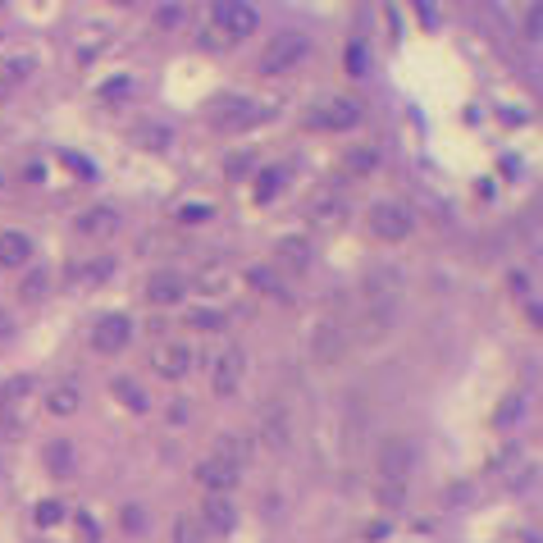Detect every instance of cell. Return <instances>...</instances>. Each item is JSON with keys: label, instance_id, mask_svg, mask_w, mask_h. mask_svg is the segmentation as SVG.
<instances>
[{"label": "cell", "instance_id": "6da1fadb", "mask_svg": "<svg viewBox=\"0 0 543 543\" xmlns=\"http://www.w3.org/2000/svg\"><path fill=\"white\" fill-rule=\"evenodd\" d=\"M357 124H361V106L347 96H320L307 110V128H320V133H347Z\"/></svg>", "mask_w": 543, "mask_h": 543}, {"label": "cell", "instance_id": "7a4b0ae2", "mask_svg": "<svg viewBox=\"0 0 543 543\" xmlns=\"http://www.w3.org/2000/svg\"><path fill=\"white\" fill-rule=\"evenodd\" d=\"M302 60H311V37H302V33H279L265 46V74H288Z\"/></svg>", "mask_w": 543, "mask_h": 543}, {"label": "cell", "instance_id": "3957f363", "mask_svg": "<svg viewBox=\"0 0 543 543\" xmlns=\"http://www.w3.org/2000/svg\"><path fill=\"white\" fill-rule=\"evenodd\" d=\"M210 28H219L228 42H242L256 33V10L242 5V0H219V5L210 10Z\"/></svg>", "mask_w": 543, "mask_h": 543}, {"label": "cell", "instance_id": "277c9868", "mask_svg": "<svg viewBox=\"0 0 543 543\" xmlns=\"http://www.w3.org/2000/svg\"><path fill=\"white\" fill-rule=\"evenodd\" d=\"M256 119H260V106H251L246 96H215V106H210V124L219 133H242Z\"/></svg>", "mask_w": 543, "mask_h": 543}, {"label": "cell", "instance_id": "5b68a950", "mask_svg": "<svg viewBox=\"0 0 543 543\" xmlns=\"http://www.w3.org/2000/svg\"><path fill=\"white\" fill-rule=\"evenodd\" d=\"M411 210L402 206V201H379L375 210H370V228L384 237V242H402L407 233H411Z\"/></svg>", "mask_w": 543, "mask_h": 543}, {"label": "cell", "instance_id": "8992f818", "mask_svg": "<svg viewBox=\"0 0 543 543\" xmlns=\"http://www.w3.org/2000/svg\"><path fill=\"white\" fill-rule=\"evenodd\" d=\"M128 338H133V320H128V316H119V311H110V316H101V320L92 325V347H96V352H106V357L124 352V347H128Z\"/></svg>", "mask_w": 543, "mask_h": 543}, {"label": "cell", "instance_id": "52a82bcc", "mask_svg": "<svg viewBox=\"0 0 543 543\" xmlns=\"http://www.w3.org/2000/svg\"><path fill=\"white\" fill-rule=\"evenodd\" d=\"M411 461H416V447H411L407 438H393V443L379 447V475L393 479V484H402V479L411 475Z\"/></svg>", "mask_w": 543, "mask_h": 543}, {"label": "cell", "instance_id": "ba28073f", "mask_svg": "<svg viewBox=\"0 0 543 543\" xmlns=\"http://www.w3.org/2000/svg\"><path fill=\"white\" fill-rule=\"evenodd\" d=\"M196 484H206L210 493H228V488L237 484V466H228V461H219V457H206V461L196 466Z\"/></svg>", "mask_w": 543, "mask_h": 543}, {"label": "cell", "instance_id": "9c48e42d", "mask_svg": "<svg viewBox=\"0 0 543 543\" xmlns=\"http://www.w3.org/2000/svg\"><path fill=\"white\" fill-rule=\"evenodd\" d=\"M201 520H206L215 534H228V529L237 525V507H233V498H224V493H210V498L201 502Z\"/></svg>", "mask_w": 543, "mask_h": 543}, {"label": "cell", "instance_id": "30bf717a", "mask_svg": "<svg viewBox=\"0 0 543 543\" xmlns=\"http://www.w3.org/2000/svg\"><path fill=\"white\" fill-rule=\"evenodd\" d=\"M78 233L92 237V242H106V237L119 233V215H115L110 206H96V210H87V215L78 219Z\"/></svg>", "mask_w": 543, "mask_h": 543}, {"label": "cell", "instance_id": "8fae6325", "mask_svg": "<svg viewBox=\"0 0 543 543\" xmlns=\"http://www.w3.org/2000/svg\"><path fill=\"white\" fill-rule=\"evenodd\" d=\"M307 215H311V224H338V219L347 215V206H343V196H338L334 187H320V192L311 196Z\"/></svg>", "mask_w": 543, "mask_h": 543}, {"label": "cell", "instance_id": "7c38bea8", "mask_svg": "<svg viewBox=\"0 0 543 543\" xmlns=\"http://www.w3.org/2000/svg\"><path fill=\"white\" fill-rule=\"evenodd\" d=\"M151 366H156V375H165V379H183L187 366H192V352H187L183 343H169V347H160V352L151 357Z\"/></svg>", "mask_w": 543, "mask_h": 543}, {"label": "cell", "instance_id": "4fadbf2b", "mask_svg": "<svg viewBox=\"0 0 543 543\" xmlns=\"http://www.w3.org/2000/svg\"><path fill=\"white\" fill-rule=\"evenodd\" d=\"M242 370H246V357H242L237 347H233V352H224V357H219V366H215V393H219V397H233V388H237Z\"/></svg>", "mask_w": 543, "mask_h": 543}, {"label": "cell", "instance_id": "5bb4252c", "mask_svg": "<svg viewBox=\"0 0 543 543\" xmlns=\"http://www.w3.org/2000/svg\"><path fill=\"white\" fill-rule=\"evenodd\" d=\"M146 297H151L156 307H174V302L183 297V275H174V269H160V275H151Z\"/></svg>", "mask_w": 543, "mask_h": 543}, {"label": "cell", "instance_id": "9a60e30c", "mask_svg": "<svg viewBox=\"0 0 543 543\" xmlns=\"http://www.w3.org/2000/svg\"><path fill=\"white\" fill-rule=\"evenodd\" d=\"M28 256H33V242L24 233H0V265H5V269L28 265Z\"/></svg>", "mask_w": 543, "mask_h": 543}, {"label": "cell", "instance_id": "2e32d148", "mask_svg": "<svg viewBox=\"0 0 543 543\" xmlns=\"http://www.w3.org/2000/svg\"><path fill=\"white\" fill-rule=\"evenodd\" d=\"M279 260H284L288 269H297V275H302V269L311 265V242H307V237H297V233L279 237Z\"/></svg>", "mask_w": 543, "mask_h": 543}, {"label": "cell", "instance_id": "e0dca14e", "mask_svg": "<svg viewBox=\"0 0 543 543\" xmlns=\"http://www.w3.org/2000/svg\"><path fill=\"white\" fill-rule=\"evenodd\" d=\"M46 470L51 475H74V447L65 443V438H55V443H46Z\"/></svg>", "mask_w": 543, "mask_h": 543}, {"label": "cell", "instance_id": "ac0fdd59", "mask_svg": "<svg viewBox=\"0 0 543 543\" xmlns=\"http://www.w3.org/2000/svg\"><path fill=\"white\" fill-rule=\"evenodd\" d=\"M46 293H51V275H46V269H28V279H24L19 297H24V302H42Z\"/></svg>", "mask_w": 543, "mask_h": 543}, {"label": "cell", "instance_id": "d6986e66", "mask_svg": "<svg viewBox=\"0 0 543 543\" xmlns=\"http://www.w3.org/2000/svg\"><path fill=\"white\" fill-rule=\"evenodd\" d=\"M284 178H288V174H284L279 165H269V169L260 174V183H256V201H269V196H279V192H284Z\"/></svg>", "mask_w": 543, "mask_h": 543}, {"label": "cell", "instance_id": "ffe728a7", "mask_svg": "<svg viewBox=\"0 0 543 543\" xmlns=\"http://www.w3.org/2000/svg\"><path fill=\"white\" fill-rule=\"evenodd\" d=\"M219 461H228V466H237L242 470V461L251 457V447H246V438H219V452H215Z\"/></svg>", "mask_w": 543, "mask_h": 543}, {"label": "cell", "instance_id": "44dd1931", "mask_svg": "<svg viewBox=\"0 0 543 543\" xmlns=\"http://www.w3.org/2000/svg\"><path fill=\"white\" fill-rule=\"evenodd\" d=\"M115 397H119L124 407H133V411H146V393H142L133 379H115Z\"/></svg>", "mask_w": 543, "mask_h": 543}, {"label": "cell", "instance_id": "7402d4cb", "mask_svg": "<svg viewBox=\"0 0 543 543\" xmlns=\"http://www.w3.org/2000/svg\"><path fill=\"white\" fill-rule=\"evenodd\" d=\"M343 165H347L352 174H370V169L379 165V156H375L370 146H357V151H347V160H343Z\"/></svg>", "mask_w": 543, "mask_h": 543}, {"label": "cell", "instance_id": "603a6c76", "mask_svg": "<svg viewBox=\"0 0 543 543\" xmlns=\"http://www.w3.org/2000/svg\"><path fill=\"white\" fill-rule=\"evenodd\" d=\"M46 407H51L55 416H74V411H78V388H55Z\"/></svg>", "mask_w": 543, "mask_h": 543}, {"label": "cell", "instance_id": "cb8c5ba5", "mask_svg": "<svg viewBox=\"0 0 543 543\" xmlns=\"http://www.w3.org/2000/svg\"><path fill=\"white\" fill-rule=\"evenodd\" d=\"M343 69H347L352 78H361V74H366V46H361V42H352V46L343 51Z\"/></svg>", "mask_w": 543, "mask_h": 543}, {"label": "cell", "instance_id": "d4e9b609", "mask_svg": "<svg viewBox=\"0 0 543 543\" xmlns=\"http://www.w3.org/2000/svg\"><path fill=\"white\" fill-rule=\"evenodd\" d=\"M187 325H192V329H224V316L210 311V307H196V311L187 316Z\"/></svg>", "mask_w": 543, "mask_h": 543}, {"label": "cell", "instance_id": "484cf974", "mask_svg": "<svg viewBox=\"0 0 543 543\" xmlns=\"http://www.w3.org/2000/svg\"><path fill=\"white\" fill-rule=\"evenodd\" d=\"M525 416V397H507L502 407H498V416H493V425H516Z\"/></svg>", "mask_w": 543, "mask_h": 543}, {"label": "cell", "instance_id": "4316f807", "mask_svg": "<svg viewBox=\"0 0 543 543\" xmlns=\"http://www.w3.org/2000/svg\"><path fill=\"white\" fill-rule=\"evenodd\" d=\"M265 443H269V447H284V443H288L284 416H265Z\"/></svg>", "mask_w": 543, "mask_h": 543}, {"label": "cell", "instance_id": "83f0119b", "mask_svg": "<svg viewBox=\"0 0 543 543\" xmlns=\"http://www.w3.org/2000/svg\"><path fill=\"white\" fill-rule=\"evenodd\" d=\"M379 502H384V507H402V502H407V488L393 484V479H379Z\"/></svg>", "mask_w": 543, "mask_h": 543}, {"label": "cell", "instance_id": "f1b7e54d", "mask_svg": "<svg viewBox=\"0 0 543 543\" xmlns=\"http://www.w3.org/2000/svg\"><path fill=\"white\" fill-rule=\"evenodd\" d=\"M174 543H201V529H196L192 516H178V525H174Z\"/></svg>", "mask_w": 543, "mask_h": 543}, {"label": "cell", "instance_id": "f546056e", "mask_svg": "<svg viewBox=\"0 0 543 543\" xmlns=\"http://www.w3.org/2000/svg\"><path fill=\"white\" fill-rule=\"evenodd\" d=\"M156 24H160L165 33L178 28V24H183V5H160V10H156Z\"/></svg>", "mask_w": 543, "mask_h": 543}, {"label": "cell", "instance_id": "4dcf8cb0", "mask_svg": "<svg viewBox=\"0 0 543 543\" xmlns=\"http://www.w3.org/2000/svg\"><path fill=\"white\" fill-rule=\"evenodd\" d=\"M124 92H133V83H128V78H110V83L101 87V96H106V101H124Z\"/></svg>", "mask_w": 543, "mask_h": 543}, {"label": "cell", "instance_id": "1f68e13d", "mask_svg": "<svg viewBox=\"0 0 543 543\" xmlns=\"http://www.w3.org/2000/svg\"><path fill=\"white\" fill-rule=\"evenodd\" d=\"M178 219H183V224H196V219H210V206H206V201H192V206H183V210H178Z\"/></svg>", "mask_w": 543, "mask_h": 543}, {"label": "cell", "instance_id": "d6a6232c", "mask_svg": "<svg viewBox=\"0 0 543 543\" xmlns=\"http://www.w3.org/2000/svg\"><path fill=\"white\" fill-rule=\"evenodd\" d=\"M65 516V507L60 502H37V525H55Z\"/></svg>", "mask_w": 543, "mask_h": 543}, {"label": "cell", "instance_id": "836d02e7", "mask_svg": "<svg viewBox=\"0 0 543 543\" xmlns=\"http://www.w3.org/2000/svg\"><path fill=\"white\" fill-rule=\"evenodd\" d=\"M124 529L142 534V529H146V511H142V507H124Z\"/></svg>", "mask_w": 543, "mask_h": 543}, {"label": "cell", "instance_id": "e575fe53", "mask_svg": "<svg viewBox=\"0 0 543 543\" xmlns=\"http://www.w3.org/2000/svg\"><path fill=\"white\" fill-rule=\"evenodd\" d=\"M65 160L74 165V174H78V178H96V165H92V160H83V156H74V151H65Z\"/></svg>", "mask_w": 543, "mask_h": 543}, {"label": "cell", "instance_id": "d590c367", "mask_svg": "<svg viewBox=\"0 0 543 543\" xmlns=\"http://www.w3.org/2000/svg\"><path fill=\"white\" fill-rule=\"evenodd\" d=\"M246 279H251V284H256L260 293H279V284H275V279H269V269H251V275H246Z\"/></svg>", "mask_w": 543, "mask_h": 543}, {"label": "cell", "instance_id": "8d00e7d4", "mask_svg": "<svg viewBox=\"0 0 543 543\" xmlns=\"http://www.w3.org/2000/svg\"><path fill=\"white\" fill-rule=\"evenodd\" d=\"M110 269H115V260H110V256H101L96 265H87V279H92V284H101V279L110 275Z\"/></svg>", "mask_w": 543, "mask_h": 543}, {"label": "cell", "instance_id": "74e56055", "mask_svg": "<svg viewBox=\"0 0 543 543\" xmlns=\"http://www.w3.org/2000/svg\"><path fill=\"white\" fill-rule=\"evenodd\" d=\"M416 19H420L425 28H438V10L429 5V0H425V5H416Z\"/></svg>", "mask_w": 543, "mask_h": 543}, {"label": "cell", "instance_id": "f35d334b", "mask_svg": "<svg viewBox=\"0 0 543 543\" xmlns=\"http://www.w3.org/2000/svg\"><path fill=\"white\" fill-rule=\"evenodd\" d=\"M28 388H33V379H28V375H24V379H10V388H5V397L15 402V397H24Z\"/></svg>", "mask_w": 543, "mask_h": 543}, {"label": "cell", "instance_id": "ab89813d", "mask_svg": "<svg viewBox=\"0 0 543 543\" xmlns=\"http://www.w3.org/2000/svg\"><path fill=\"white\" fill-rule=\"evenodd\" d=\"M447 502H452V507H466V502H470V488H466V484L447 488Z\"/></svg>", "mask_w": 543, "mask_h": 543}, {"label": "cell", "instance_id": "60d3db41", "mask_svg": "<svg viewBox=\"0 0 543 543\" xmlns=\"http://www.w3.org/2000/svg\"><path fill=\"white\" fill-rule=\"evenodd\" d=\"M201 46H215V51H219V46H228V37H224L219 28H210V33L201 37Z\"/></svg>", "mask_w": 543, "mask_h": 543}, {"label": "cell", "instance_id": "b9f144b4", "mask_svg": "<svg viewBox=\"0 0 543 543\" xmlns=\"http://www.w3.org/2000/svg\"><path fill=\"white\" fill-rule=\"evenodd\" d=\"M78 529H83V534H87L92 543L101 538V529H96V520H92V516H78Z\"/></svg>", "mask_w": 543, "mask_h": 543}, {"label": "cell", "instance_id": "7bdbcfd3", "mask_svg": "<svg viewBox=\"0 0 543 543\" xmlns=\"http://www.w3.org/2000/svg\"><path fill=\"white\" fill-rule=\"evenodd\" d=\"M366 538H370V543H379V538H388V525H370V529H366Z\"/></svg>", "mask_w": 543, "mask_h": 543}]
</instances>
